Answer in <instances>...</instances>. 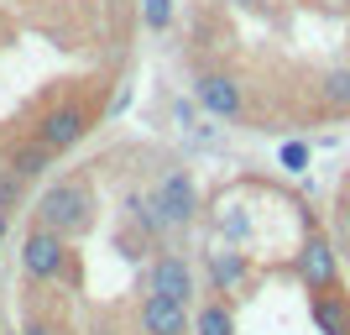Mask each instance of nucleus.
Here are the masks:
<instances>
[{
  "mask_svg": "<svg viewBox=\"0 0 350 335\" xmlns=\"http://www.w3.org/2000/svg\"><path fill=\"white\" fill-rule=\"evenodd\" d=\"M37 220H42L47 231H58V236H84L89 225H94V204H89V189L84 184H58V189H47L42 194V210H37Z\"/></svg>",
  "mask_w": 350,
  "mask_h": 335,
  "instance_id": "obj_1",
  "label": "nucleus"
},
{
  "mask_svg": "<svg viewBox=\"0 0 350 335\" xmlns=\"http://www.w3.org/2000/svg\"><path fill=\"white\" fill-rule=\"evenodd\" d=\"M68 262H73L68 236L47 231V225H37V231L21 241V267H27L31 283H58V277H68Z\"/></svg>",
  "mask_w": 350,
  "mask_h": 335,
  "instance_id": "obj_2",
  "label": "nucleus"
},
{
  "mask_svg": "<svg viewBox=\"0 0 350 335\" xmlns=\"http://www.w3.org/2000/svg\"><path fill=\"white\" fill-rule=\"evenodd\" d=\"M89 136V110L84 105H53L42 116V126H37V142L53 147V152H68V147H79Z\"/></svg>",
  "mask_w": 350,
  "mask_h": 335,
  "instance_id": "obj_3",
  "label": "nucleus"
},
{
  "mask_svg": "<svg viewBox=\"0 0 350 335\" xmlns=\"http://www.w3.org/2000/svg\"><path fill=\"white\" fill-rule=\"evenodd\" d=\"M298 277H304V288L308 293H324V288H335L340 283V262H335V247L324 241L319 231L304 241V251H298Z\"/></svg>",
  "mask_w": 350,
  "mask_h": 335,
  "instance_id": "obj_4",
  "label": "nucleus"
},
{
  "mask_svg": "<svg viewBox=\"0 0 350 335\" xmlns=\"http://www.w3.org/2000/svg\"><path fill=\"white\" fill-rule=\"evenodd\" d=\"M142 330L146 335H189L193 314L183 299H162V293H146L142 299Z\"/></svg>",
  "mask_w": 350,
  "mask_h": 335,
  "instance_id": "obj_5",
  "label": "nucleus"
},
{
  "mask_svg": "<svg viewBox=\"0 0 350 335\" xmlns=\"http://www.w3.org/2000/svg\"><path fill=\"white\" fill-rule=\"evenodd\" d=\"M146 293H162V299H183V304H189V299H193L189 262H183L178 251H162L157 262H152V273H146Z\"/></svg>",
  "mask_w": 350,
  "mask_h": 335,
  "instance_id": "obj_6",
  "label": "nucleus"
},
{
  "mask_svg": "<svg viewBox=\"0 0 350 335\" xmlns=\"http://www.w3.org/2000/svg\"><path fill=\"white\" fill-rule=\"evenodd\" d=\"M193 100H199V110H209V116H219V121L241 116V84H235L230 73H204L199 89H193Z\"/></svg>",
  "mask_w": 350,
  "mask_h": 335,
  "instance_id": "obj_7",
  "label": "nucleus"
},
{
  "mask_svg": "<svg viewBox=\"0 0 350 335\" xmlns=\"http://www.w3.org/2000/svg\"><path fill=\"white\" fill-rule=\"evenodd\" d=\"M157 204H162V215L173 220V225H193V215H199V189H193V178L189 173H167L162 189H157Z\"/></svg>",
  "mask_w": 350,
  "mask_h": 335,
  "instance_id": "obj_8",
  "label": "nucleus"
},
{
  "mask_svg": "<svg viewBox=\"0 0 350 335\" xmlns=\"http://www.w3.org/2000/svg\"><path fill=\"white\" fill-rule=\"evenodd\" d=\"M308 314L319 325V335H350V299L335 288L324 293H308Z\"/></svg>",
  "mask_w": 350,
  "mask_h": 335,
  "instance_id": "obj_9",
  "label": "nucleus"
},
{
  "mask_svg": "<svg viewBox=\"0 0 350 335\" xmlns=\"http://www.w3.org/2000/svg\"><path fill=\"white\" fill-rule=\"evenodd\" d=\"M53 147H42V142H21V147H11V158H5V168H11L16 178H42L47 168H53Z\"/></svg>",
  "mask_w": 350,
  "mask_h": 335,
  "instance_id": "obj_10",
  "label": "nucleus"
},
{
  "mask_svg": "<svg viewBox=\"0 0 350 335\" xmlns=\"http://www.w3.org/2000/svg\"><path fill=\"white\" fill-rule=\"evenodd\" d=\"M246 257L241 251H209V277H215V288L219 293H235L241 283H246Z\"/></svg>",
  "mask_w": 350,
  "mask_h": 335,
  "instance_id": "obj_11",
  "label": "nucleus"
},
{
  "mask_svg": "<svg viewBox=\"0 0 350 335\" xmlns=\"http://www.w3.org/2000/svg\"><path fill=\"white\" fill-rule=\"evenodd\" d=\"M193 335H235V314H230V304H204L199 314H193Z\"/></svg>",
  "mask_w": 350,
  "mask_h": 335,
  "instance_id": "obj_12",
  "label": "nucleus"
},
{
  "mask_svg": "<svg viewBox=\"0 0 350 335\" xmlns=\"http://www.w3.org/2000/svg\"><path fill=\"white\" fill-rule=\"evenodd\" d=\"M131 215H136V225H142L146 236H162L173 220L162 215V204H157V194H131Z\"/></svg>",
  "mask_w": 350,
  "mask_h": 335,
  "instance_id": "obj_13",
  "label": "nucleus"
},
{
  "mask_svg": "<svg viewBox=\"0 0 350 335\" xmlns=\"http://www.w3.org/2000/svg\"><path fill=\"white\" fill-rule=\"evenodd\" d=\"M319 95H324L329 110H350V69H329L324 84H319Z\"/></svg>",
  "mask_w": 350,
  "mask_h": 335,
  "instance_id": "obj_14",
  "label": "nucleus"
},
{
  "mask_svg": "<svg viewBox=\"0 0 350 335\" xmlns=\"http://www.w3.org/2000/svg\"><path fill=\"white\" fill-rule=\"evenodd\" d=\"M142 21L152 32H167L173 27V0H142Z\"/></svg>",
  "mask_w": 350,
  "mask_h": 335,
  "instance_id": "obj_15",
  "label": "nucleus"
},
{
  "mask_svg": "<svg viewBox=\"0 0 350 335\" xmlns=\"http://www.w3.org/2000/svg\"><path fill=\"white\" fill-rule=\"evenodd\" d=\"M21 194H27V178H16L11 168H0V210H5V215L21 204Z\"/></svg>",
  "mask_w": 350,
  "mask_h": 335,
  "instance_id": "obj_16",
  "label": "nucleus"
},
{
  "mask_svg": "<svg viewBox=\"0 0 350 335\" xmlns=\"http://www.w3.org/2000/svg\"><path fill=\"white\" fill-rule=\"evenodd\" d=\"M278 162L288 168V173H304V168H308V142H282Z\"/></svg>",
  "mask_w": 350,
  "mask_h": 335,
  "instance_id": "obj_17",
  "label": "nucleus"
},
{
  "mask_svg": "<svg viewBox=\"0 0 350 335\" xmlns=\"http://www.w3.org/2000/svg\"><path fill=\"white\" fill-rule=\"evenodd\" d=\"M173 121L183 126V132H193V121H199V100H178L173 105Z\"/></svg>",
  "mask_w": 350,
  "mask_h": 335,
  "instance_id": "obj_18",
  "label": "nucleus"
},
{
  "mask_svg": "<svg viewBox=\"0 0 350 335\" xmlns=\"http://www.w3.org/2000/svg\"><path fill=\"white\" fill-rule=\"evenodd\" d=\"M5 231H11V215H5V210H0V241H5Z\"/></svg>",
  "mask_w": 350,
  "mask_h": 335,
  "instance_id": "obj_19",
  "label": "nucleus"
},
{
  "mask_svg": "<svg viewBox=\"0 0 350 335\" xmlns=\"http://www.w3.org/2000/svg\"><path fill=\"white\" fill-rule=\"evenodd\" d=\"M89 335H116V330H89Z\"/></svg>",
  "mask_w": 350,
  "mask_h": 335,
  "instance_id": "obj_20",
  "label": "nucleus"
},
{
  "mask_svg": "<svg viewBox=\"0 0 350 335\" xmlns=\"http://www.w3.org/2000/svg\"><path fill=\"white\" fill-rule=\"evenodd\" d=\"M235 5H256V0H235Z\"/></svg>",
  "mask_w": 350,
  "mask_h": 335,
  "instance_id": "obj_21",
  "label": "nucleus"
},
{
  "mask_svg": "<svg viewBox=\"0 0 350 335\" xmlns=\"http://www.w3.org/2000/svg\"><path fill=\"white\" fill-rule=\"evenodd\" d=\"M16 335H27V330H16Z\"/></svg>",
  "mask_w": 350,
  "mask_h": 335,
  "instance_id": "obj_22",
  "label": "nucleus"
}]
</instances>
